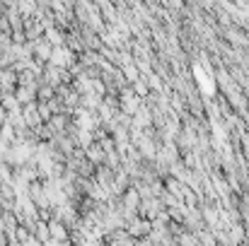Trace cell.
Masks as SVG:
<instances>
[{
    "label": "cell",
    "mask_w": 249,
    "mask_h": 246,
    "mask_svg": "<svg viewBox=\"0 0 249 246\" xmlns=\"http://www.w3.org/2000/svg\"><path fill=\"white\" fill-rule=\"evenodd\" d=\"M80 145H83V148L89 145V135H87V133H80Z\"/></svg>",
    "instance_id": "obj_6"
},
{
    "label": "cell",
    "mask_w": 249,
    "mask_h": 246,
    "mask_svg": "<svg viewBox=\"0 0 249 246\" xmlns=\"http://www.w3.org/2000/svg\"><path fill=\"white\" fill-rule=\"evenodd\" d=\"M34 51H36V56H39V58L51 61V53H53V51H51V44H49V41H39V44L34 46Z\"/></svg>",
    "instance_id": "obj_2"
},
{
    "label": "cell",
    "mask_w": 249,
    "mask_h": 246,
    "mask_svg": "<svg viewBox=\"0 0 249 246\" xmlns=\"http://www.w3.org/2000/svg\"><path fill=\"white\" fill-rule=\"evenodd\" d=\"M148 230H150L148 222H133V225H131V234H145Z\"/></svg>",
    "instance_id": "obj_4"
},
{
    "label": "cell",
    "mask_w": 249,
    "mask_h": 246,
    "mask_svg": "<svg viewBox=\"0 0 249 246\" xmlns=\"http://www.w3.org/2000/svg\"><path fill=\"white\" fill-rule=\"evenodd\" d=\"M49 232H51V239H53V242H68V237H71V234H68V232H71L68 225L61 222V220H56V217L49 220Z\"/></svg>",
    "instance_id": "obj_1"
},
{
    "label": "cell",
    "mask_w": 249,
    "mask_h": 246,
    "mask_svg": "<svg viewBox=\"0 0 249 246\" xmlns=\"http://www.w3.org/2000/svg\"><path fill=\"white\" fill-rule=\"evenodd\" d=\"M63 126H66V118H63V116H53V118H51V131L61 133V131H63Z\"/></svg>",
    "instance_id": "obj_5"
},
{
    "label": "cell",
    "mask_w": 249,
    "mask_h": 246,
    "mask_svg": "<svg viewBox=\"0 0 249 246\" xmlns=\"http://www.w3.org/2000/svg\"><path fill=\"white\" fill-rule=\"evenodd\" d=\"M87 160H89V162H99V160H104V152H102L99 148H89V150H87Z\"/></svg>",
    "instance_id": "obj_3"
}]
</instances>
